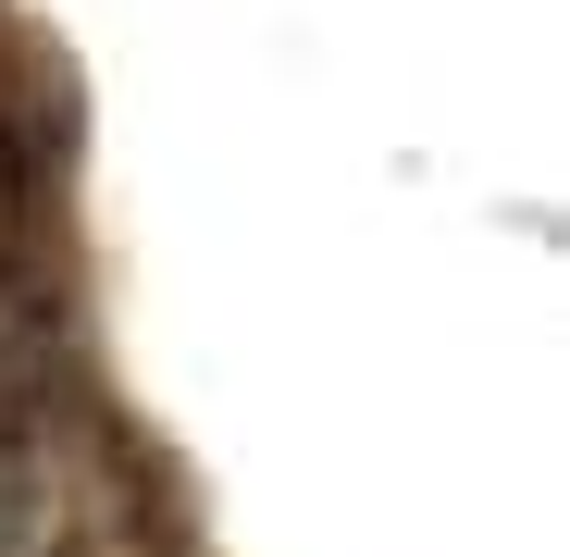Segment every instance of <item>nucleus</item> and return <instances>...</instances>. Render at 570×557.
Segmentation results:
<instances>
[{
    "label": "nucleus",
    "instance_id": "1",
    "mask_svg": "<svg viewBox=\"0 0 570 557\" xmlns=\"http://www.w3.org/2000/svg\"><path fill=\"white\" fill-rule=\"evenodd\" d=\"M26 545V458H13V434H0V557Z\"/></svg>",
    "mask_w": 570,
    "mask_h": 557
}]
</instances>
